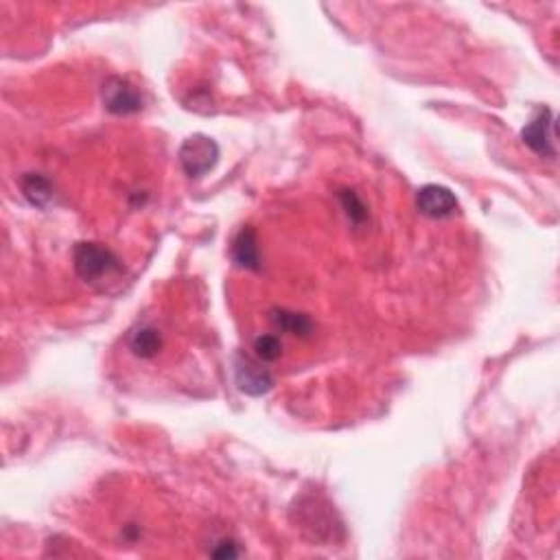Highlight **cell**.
<instances>
[{
  "instance_id": "obj_1",
  "label": "cell",
  "mask_w": 560,
  "mask_h": 560,
  "mask_svg": "<svg viewBox=\"0 0 560 560\" xmlns=\"http://www.w3.org/2000/svg\"><path fill=\"white\" fill-rule=\"evenodd\" d=\"M73 265L77 276L85 282H97L108 279L110 274L120 270L119 259L108 250V247L93 244V241H82L73 250Z\"/></svg>"
},
{
  "instance_id": "obj_2",
  "label": "cell",
  "mask_w": 560,
  "mask_h": 560,
  "mask_svg": "<svg viewBox=\"0 0 560 560\" xmlns=\"http://www.w3.org/2000/svg\"><path fill=\"white\" fill-rule=\"evenodd\" d=\"M219 160V145L210 136L193 134L182 143L180 164L189 178H204L209 171L215 169Z\"/></svg>"
},
{
  "instance_id": "obj_3",
  "label": "cell",
  "mask_w": 560,
  "mask_h": 560,
  "mask_svg": "<svg viewBox=\"0 0 560 560\" xmlns=\"http://www.w3.org/2000/svg\"><path fill=\"white\" fill-rule=\"evenodd\" d=\"M521 140L534 154L545 158H556V119L549 108H543L532 120L523 128Z\"/></svg>"
},
{
  "instance_id": "obj_4",
  "label": "cell",
  "mask_w": 560,
  "mask_h": 560,
  "mask_svg": "<svg viewBox=\"0 0 560 560\" xmlns=\"http://www.w3.org/2000/svg\"><path fill=\"white\" fill-rule=\"evenodd\" d=\"M105 110L119 116L136 114L143 110V94L132 82L123 77H108L103 84Z\"/></svg>"
},
{
  "instance_id": "obj_5",
  "label": "cell",
  "mask_w": 560,
  "mask_h": 560,
  "mask_svg": "<svg viewBox=\"0 0 560 560\" xmlns=\"http://www.w3.org/2000/svg\"><path fill=\"white\" fill-rule=\"evenodd\" d=\"M235 383L247 396H263L274 387V377L263 368L261 360H252L247 355H236L235 360Z\"/></svg>"
},
{
  "instance_id": "obj_6",
  "label": "cell",
  "mask_w": 560,
  "mask_h": 560,
  "mask_svg": "<svg viewBox=\"0 0 560 560\" xmlns=\"http://www.w3.org/2000/svg\"><path fill=\"white\" fill-rule=\"evenodd\" d=\"M416 206L422 215L431 217V219H445L451 217L458 210V198L440 184H427L418 191Z\"/></svg>"
},
{
  "instance_id": "obj_7",
  "label": "cell",
  "mask_w": 560,
  "mask_h": 560,
  "mask_svg": "<svg viewBox=\"0 0 560 560\" xmlns=\"http://www.w3.org/2000/svg\"><path fill=\"white\" fill-rule=\"evenodd\" d=\"M232 261L241 267V270L256 271L261 267V254H259V241H256V232L250 226L236 232L232 239L230 247Z\"/></svg>"
},
{
  "instance_id": "obj_8",
  "label": "cell",
  "mask_w": 560,
  "mask_h": 560,
  "mask_svg": "<svg viewBox=\"0 0 560 560\" xmlns=\"http://www.w3.org/2000/svg\"><path fill=\"white\" fill-rule=\"evenodd\" d=\"M270 320L276 329H280L282 333H289V335H296V337H307V335H311V331H314V322L309 320V316L298 314V311L271 309Z\"/></svg>"
},
{
  "instance_id": "obj_9",
  "label": "cell",
  "mask_w": 560,
  "mask_h": 560,
  "mask_svg": "<svg viewBox=\"0 0 560 560\" xmlns=\"http://www.w3.org/2000/svg\"><path fill=\"white\" fill-rule=\"evenodd\" d=\"M22 195L29 200V204L38 206V209H47L53 201V186L44 178L42 173H27L20 182Z\"/></svg>"
},
{
  "instance_id": "obj_10",
  "label": "cell",
  "mask_w": 560,
  "mask_h": 560,
  "mask_svg": "<svg viewBox=\"0 0 560 560\" xmlns=\"http://www.w3.org/2000/svg\"><path fill=\"white\" fill-rule=\"evenodd\" d=\"M160 348H163V337L154 326H140L129 335V351L140 360H151L158 355Z\"/></svg>"
},
{
  "instance_id": "obj_11",
  "label": "cell",
  "mask_w": 560,
  "mask_h": 560,
  "mask_svg": "<svg viewBox=\"0 0 560 560\" xmlns=\"http://www.w3.org/2000/svg\"><path fill=\"white\" fill-rule=\"evenodd\" d=\"M340 201H342V206H344L346 217L355 226H361L363 221L368 219V209L363 206V201L360 200V195H357L355 191H348V189L340 191Z\"/></svg>"
},
{
  "instance_id": "obj_12",
  "label": "cell",
  "mask_w": 560,
  "mask_h": 560,
  "mask_svg": "<svg viewBox=\"0 0 560 560\" xmlns=\"http://www.w3.org/2000/svg\"><path fill=\"white\" fill-rule=\"evenodd\" d=\"M282 352V344L276 335H261L254 342V355L261 361H276Z\"/></svg>"
},
{
  "instance_id": "obj_13",
  "label": "cell",
  "mask_w": 560,
  "mask_h": 560,
  "mask_svg": "<svg viewBox=\"0 0 560 560\" xmlns=\"http://www.w3.org/2000/svg\"><path fill=\"white\" fill-rule=\"evenodd\" d=\"M213 556H217V558H236L239 556V549L235 547V543L232 541H221V547H217V549H213Z\"/></svg>"
}]
</instances>
